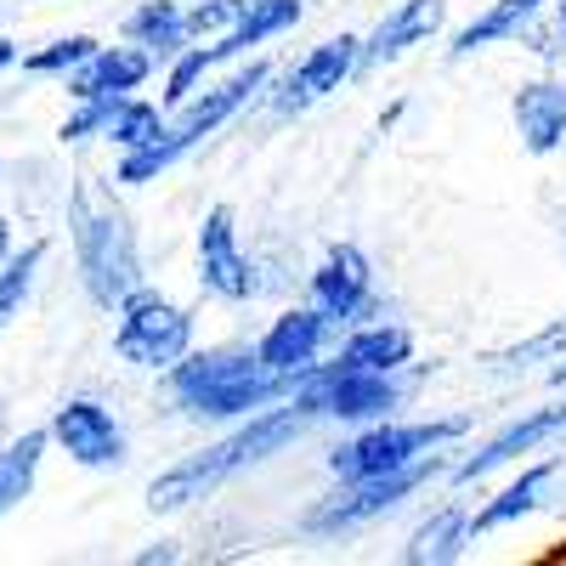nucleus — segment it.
I'll return each instance as SVG.
<instances>
[{
    "mask_svg": "<svg viewBox=\"0 0 566 566\" xmlns=\"http://www.w3.org/2000/svg\"><path fill=\"white\" fill-rule=\"evenodd\" d=\"M12 255V227H7V216H0V261Z\"/></svg>",
    "mask_w": 566,
    "mask_h": 566,
    "instance_id": "nucleus-32",
    "label": "nucleus"
},
{
    "mask_svg": "<svg viewBox=\"0 0 566 566\" xmlns=\"http://www.w3.org/2000/svg\"><path fill=\"white\" fill-rule=\"evenodd\" d=\"M335 363L368 368V374H402L413 363V335L402 323H352V335L335 352Z\"/></svg>",
    "mask_w": 566,
    "mask_h": 566,
    "instance_id": "nucleus-19",
    "label": "nucleus"
},
{
    "mask_svg": "<svg viewBox=\"0 0 566 566\" xmlns=\"http://www.w3.org/2000/svg\"><path fill=\"white\" fill-rule=\"evenodd\" d=\"M510 114H515V130H522L527 154L544 159V154L566 148V80L522 85V91H515V103H510Z\"/></svg>",
    "mask_w": 566,
    "mask_h": 566,
    "instance_id": "nucleus-16",
    "label": "nucleus"
},
{
    "mask_svg": "<svg viewBox=\"0 0 566 566\" xmlns=\"http://www.w3.org/2000/svg\"><path fill=\"white\" fill-rule=\"evenodd\" d=\"M199 290L210 301H227V306H244L261 295V277H255V261L244 255L239 244V221H232L227 205H210L205 221H199Z\"/></svg>",
    "mask_w": 566,
    "mask_h": 566,
    "instance_id": "nucleus-8",
    "label": "nucleus"
},
{
    "mask_svg": "<svg viewBox=\"0 0 566 566\" xmlns=\"http://www.w3.org/2000/svg\"><path fill=\"white\" fill-rule=\"evenodd\" d=\"M301 18H306L301 0H244L239 18H232V23L210 40V52H216V63L244 57L250 45H266V40H277V34H290Z\"/></svg>",
    "mask_w": 566,
    "mask_h": 566,
    "instance_id": "nucleus-17",
    "label": "nucleus"
},
{
    "mask_svg": "<svg viewBox=\"0 0 566 566\" xmlns=\"http://www.w3.org/2000/svg\"><path fill=\"white\" fill-rule=\"evenodd\" d=\"M170 408L181 419H244L266 402H283L295 391L290 374L261 368L255 346H210V352H187L165 368Z\"/></svg>",
    "mask_w": 566,
    "mask_h": 566,
    "instance_id": "nucleus-2",
    "label": "nucleus"
},
{
    "mask_svg": "<svg viewBox=\"0 0 566 566\" xmlns=\"http://www.w3.org/2000/svg\"><path fill=\"white\" fill-rule=\"evenodd\" d=\"M464 431H470V419H464V413H453V419H424V424H402V419L386 413V419H374V424H357V437L328 453V470H335L340 482L386 476V470L413 464L419 453L459 442Z\"/></svg>",
    "mask_w": 566,
    "mask_h": 566,
    "instance_id": "nucleus-5",
    "label": "nucleus"
},
{
    "mask_svg": "<svg viewBox=\"0 0 566 566\" xmlns=\"http://www.w3.org/2000/svg\"><path fill=\"white\" fill-rule=\"evenodd\" d=\"M549 7V0H493V7L482 12V18H470L459 34H453V45L448 52L453 57H476L482 45H499V40H522L533 23H538V12Z\"/></svg>",
    "mask_w": 566,
    "mask_h": 566,
    "instance_id": "nucleus-21",
    "label": "nucleus"
},
{
    "mask_svg": "<svg viewBox=\"0 0 566 566\" xmlns=\"http://www.w3.org/2000/svg\"><path fill=\"white\" fill-rule=\"evenodd\" d=\"M69 239H74V266L85 295L97 301L103 312H114L136 283H148L142 272V244H136V227L119 205V193L97 176H80L74 193H69Z\"/></svg>",
    "mask_w": 566,
    "mask_h": 566,
    "instance_id": "nucleus-1",
    "label": "nucleus"
},
{
    "mask_svg": "<svg viewBox=\"0 0 566 566\" xmlns=\"http://www.w3.org/2000/svg\"><path fill=\"white\" fill-rule=\"evenodd\" d=\"M560 431H566V402H555V408H533V413H522V419H510L499 437H488L476 453H464L459 464H448V476H453L459 488H470V482L493 476V470L515 464L522 453H538V448L555 442Z\"/></svg>",
    "mask_w": 566,
    "mask_h": 566,
    "instance_id": "nucleus-12",
    "label": "nucleus"
},
{
    "mask_svg": "<svg viewBox=\"0 0 566 566\" xmlns=\"http://www.w3.org/2000/svg\"><path fill=\"white\" fill-rule=\"evenodd\" d=\"M470 544V510L464 504H442L437 515H424V522L408 533V544H402V560L408 566H448V560H459Z\"/></svg>",
    "mask_w": 566,
    "mask_h": 566,
    "instance_id": "nucleus-20",
    "label": "nucleus"
},
{
    "mask_svg": "<svg viewBox=\"0 0 566 566\" xmlns=\"http://www.w3.org/2000/svg\"><path fill=\"white\" fill-rule=\"evenodd\" d=\"M125 40L142 45L154 63H170L181 45H193V40H187V23H181L176 0H142V7L125 18Z\"/></svg>",
    "mask_w": 566,
    "mask_h": 566,
    "instance_id": "nucleus-22",
    "label": "nucleus"
},
{
    "mask_svg": "<svg viewBox=\"0 0 566 566\" xmlns=\"http://www.w3.org/2000/svg\"><path fill=\"white\" fill-rule=\"evenodd\" d=\"M159 125H165V108L130 91V97H119V108H114V119H108V130H103V136L114 142L119 154H130V148H142V142H154V136H159Z\"/></svg>",
    "mask_w": 566,
    "mask_h": 566,
    "instance_id": "nucleus-24",
    "label": "nucleus"
},
{
    "mask_svg": "<svg viewBox=\"0 0 566 566\" xmlns=\"http://www.w3.org/2000/svg\"><path fill=\"white\" fill-rule=\"evenodd\" d=\"M402 108H408V103H391V108H386V114H380V130H391V125H397V119H402Z\"/></svg>",
    "mask_w": 566,
    "mask_h": 566,
    "instance_id": "nucleus-33",
    "label": "nucleus"
},
{
    "mask_svg": "<svg viewBox=\"0 0 566 566\" xmlns=\"http://www.w3.org/2000/svg\"><path fill=\"white\" fill-rule=\"evenodd\" d=\"M306 290H312V306L335 328L340 323H368L374 312H380V301H374V261L357 244H328Z\"/></svg>",
    "mask_w": 566,
    "mask_h": 566,
    "instance_id": "nucleus-9",
    "label": "nucleus"
},
{
    "mask_svg": "<svg viewBox=\"0 0 566 566\" xmlns=\"http://www.w3.org/2000/svg\"><path fill=\"white\" fill-rule=\"evenodd\" d=\"M357 74V34H328L323 45H312V52L277 80V91H272V114H306V108H317L323 97H335V91L346 85Z\"/></svg>",
    "mask_w": 566,
    "mask_h": 566,
    "instance_id": "nucleus-10",
    "label": "nucleus"
},
{
    "mask_svg": "<svg viewBox=\"0 0 566 566\" xmlns=\"http://www.w3.org/2000/svg\"><path fill=\"white\" fill-rule=\"evenodd\" d=\"M40 459H45V431H23L18 442L0 448V515H12L29 499V488L40 476Z\"/></svg>",
    "mask_w": 566,
    "mask_h": 566,
    "instance_id": "nucleus-23",
    "label": "nucleus"
},
{
    "mask_svg": "<svg viewBox=\"0 0 566 566\" xmlns=\"http://www.w3.org/2000/svg\"><path fill=\"white\" fill-rule=\"evenodd\" d=\"M119 97H85L69 119H63V142H91V136H103L108 119H114Z\"/></svg>",
    "mask_w": 566,
    "mask_h": 566,
    "instance_id": "nucleus-27",
    "label": "nucleus"
},
{
    "mask_svg": "<svg viewBox=\"0 0 566 566\" xmlns=\"http://www.w3.org/2000/svg\"><path fill=\"white\" fill-rule=\"evenodd\" d=\"M549 7H555V18H549V34H544V45H538V52L560 57V52H566V0H549Z\"/></svg>",
    "mask_w": 566,
    "mask_h": 566,
    "instance_id": "nucleus-29",
    "label": "nucleus"
},
{
    "mask_svg": "<svg viewBox=\"0 0 566 566\" xmlns=\"http://www.w3.org/2000/svg\"><path fill=\"white\" fill-rule=\"evenodd\" d=\"M136 560H142V566H154V560H176V549H170V544H159V549H142Z\"/></svg>",
    "mask_w": 566,
    "mask_h": 566,
    "instance_id": "nucleus-30",
    "label": "nucleus"
},
{
    "mask_svg": "<svg viewBox=\"0 0 566 566\" xmlns=\"http://www.w3.org/2000/svg\"><path fill=\"white\" fill-rule=\"evenodd\" d=\"M272 85V63H244L232 80L210 85V91H193L187 103H176V114L159 125L154 142H142V148H130L119 165H114V181L125 187H142V181H159L170 165H181L193 148H205V136H216L227 119H239L261 91Z\"/></svg>",
    "mask_w": 566,
    "mask_h": 566,
    "instance_id": "nucleus-3",
    "label": "nucleus"
},
{
    "mask_svg": "<svg viewBox=\"0 0 566 566\" xmlns=\"http://www.w3.org/2000/svg\"><path fill=\"white\" fill-rule=\"evenodd\" d=\"M239 7H244V0H199V7H187V12H181L187 40H210V34H221L232 18H239Z\"/></svg>",
    "mask_w": 566,
    "mask_h": 566,
    "instance_id": "nucleus-28",
    "label": "nucleus"
},
{
    "mask_svg": "<svg viewBox=\"0 0 566 566\" xmlns=\"http://www.w3.org/2000/svg\"><path fill=\"white\" fill-rule=\"evenodd\" d=\"M442 23H448V0H402V7H391L374 23L368 40H357V74H374V69L408 57L413 45H424Z\"/></svg>",
    "mask_w": 566,
    "mask_h": 566,
    "instance_id": "nucleus-13",
    "label": "nucleus"
},
{
    "mask_svg": "<svg viewBox=\"0 0 566 566\" xmlns=\"http://www.w3.org/2000/svg\"><path fill=\"white\" fill-rule=\"evenodd\" d=\"M555 476H560V459L527 464L522 476H515V482H510L499 499H488L476 515H470V538H488V533H499V527H515L522 515L544 510V504H549V488H555Z\"/></svg>",
    "mask_w": 566,
    "mask_h": 566,
    "instance_id": "nucleus-18",
    "label": "nucleus"
},
{
    "mask_svg": "<svg viewBox=\"0 0 566 566\" xmlns=\"http://www.w3.org/2000/svg\"><path fill=\"white\" fill-rule=\"evenodd\" d=\"M45 442H57L74 464L85 470H108V464H125V424L114 419V408H103L97 397H69L57 413H52V431Z\"/></svg>",
    "mask_w": 566,
    "mask_h": 566,
    "instance_id": "nucleus-11",
    "label": "nucleus"
},
{
    "mask_svg": "<svg viewBox=\"0 0 566 566\" xmlns=\"http://www.w3.org/2000/svg\"><path fill=\"white\" fill-rule=\"evenodd\" d=\"M91 52H97V40H91V34H63V40H52V45H40V52H29L23 57V69L29 74H69V69H80Z\"/></svg>",
    "mask_w": 566,
    "mask_h": 566,
    "instance_id": "nucleus-26",
    "label": "nucleus"
},
{
    "mask_svg": "<svg viewBox=\"0 0 566 566\" xmlns=\"http://www.w3.org/2000/svg\"><path fill=\"white\" fill-rule=\"evenodd\" d=\"M328 335H335V323H328L317 306H290L283 317H272V328L255 340V357H261V368L290 374L295 380V374H306L323 357Z\"/></svg>",
    "mask_w": 566,
    "mask_h": 566,
    "instance_id": "nucleus-14",
    "label": "nucleus"
},
{
    "mask_svg": "<svg viewBox=\"0 0 566 566\" xmlns=\"http://www.w3.org/2000/svg\"><path fill=\"white\" fill-rule=\"evenodd\" d=\"M295 397L312 408V419L374 424L402 408V380L397 374L346 368V363H312L306 374H295Z\"/></svg>",
    "mask_w": 566,
    "mask_h": 566,
    "instance_id": "nucleus-7",
    "label": "nucleus"
},
{
    "mask_svg": "<svg viewBox=\"0 0 566 566\" xmlns=\"http://www.w3.org/2000/svg\"><path fill=\"white\" fill-rule=\"evenodd\" d=\"M12 63H18V45H12V40H7V34H0V74H7V69H12Z\"/></svg>",
    "mask_w": 566,
    "mask_h": 566,
    "instance_id": "nucleus-31",
    "label": "nucleus"
},
{
    "mask_svg": "<svg viewBox=\"0 0 566 566\" xmlns=\"http://www.w3.org/2000/svg\"><path fill=\"white\" fill-rule=\"evenodd\" d=\"M442 453H419L413 464L402 470H386V476H363V482H340V493L317 499L306 515H301V533L306 538H340V533H357V527H374L380 515L402 510L419 488H431L442 476Z\"/></svg>",
    "mask_w": 566,
    "mask_h": 566,
    "instance_id": "nucleus-4",
    "label": "nucleus"
},
{
    "mask_svg": "<svg viewBox=\"0 0 566 566\" xmlns=\"http://www.w3.org/2000/svg\"><path fill=\"white\" fill-rule=\"evenodd\" d=\"M114 357L130 363V368H148V374H165L176 357L193 352V312L176 306L170 295L136 283V290L114 306Z\"/></svg>",
    "mask_w": 566,
    "mask_h": 566,
    "instance_id": "nucleus-6",
    "label": "nucleus"
},
{
    "mask_svg": "<svg viewBox=\"0 0 566 566\" xmlns=\"http://www.w3.org/2000/svg\"><path fill=\"white\" fill-rule=\"evenodd\" d=\"M159 63L142 52V45H97L80 69H69L63 80H69V97L74 103H85V97H130V91H142L148 85V74H154Z\"/></svg>",
    "mask_w": 566,
    "mask_h": 566,
    "instance_id": "nucleus-15",
    "label": "nucleus"
},
{
    "mask_svg": "<svg viewBox=\"0 0 566 566\" xmlns=\"http://www.w3.org/2000/svg\"><path fill=\"white\" fill-rule=\"evenodd\" d=\"M549 380H555V386H566V357H560V368H549Z\"/></svg>",
    "mask_w": 566,
    "mask_h": 566,
    "instance_id": "nucleus-34",
    "label": "nucleus"
},
{
    "mask_svg": "<svg viewBox=\"0 0 566 566\" xmlns=\"http://www.w3.org/2000/svg\"><path fill=\"white\" fill-rule=\"evenodd\" d=\"M40 266H45V244H29L23 255H7V261H0V328H7V323L23 312V301H29V290H34Z\"/></svg>",
    "mask_w": 566,
    "mask_h": 566,
    "instance_id": "nucleus-25",
    "label": "nucleus"
}]
</instances>
